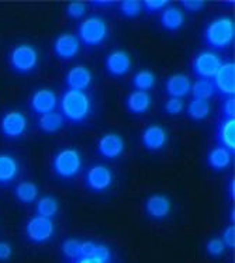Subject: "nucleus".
<instances>
[{
    "mask_svg": "<svg viewBox=\"0 0 235 263\" xmlns=\"http://www.w3.org/2000/svg\"><path fill=\"white\" fill-rule=\"evenodd\" d=\"M93 103L86 91L66 90L62 93L59 100V113L65 121L70 124H83L91 117Z\"/></svg>",
    "mask_w": 235,
    "mask_h": 263,
    "instance_id": "f257e3e1",
    "label": "nucleus"
},
{
    "mask_svg": "<svg viewBox=\"0 0 235 263\" xmlns=\"http://www.w3.org/2000/svg\"><path fill=\"white\" fill-rule=\"evenodd\" d=\"M235 24L231 17H215L206 26L203 32L204 44L210 51H224L234 43Z\"/></svg>",
    "mask_w": 235,
    "mask_h": 263,
    "instance_id": "f03ea898",
    "label": "nucleus"
},
{
    "mask_svg": "<svg viewBox=\"0 0 235 263\" xmlns=\"http://www.w3.org/2000/svg\"><path fill=\"white\" fill-rule=\"evenodd\" d=\"M83 166V159L79 149L62 148L55 152L51 159V169L55 176L62 180H70L80 173Z\"/></svg>",
    "mask_w": 235,
    "mask_h": 263,
    "instance_id": "7ed1b4c3",
    "label": "nucleus"
},
{
    "mask_svg": "<svg viewBox=\"0 0 235 263\" xmlns=\"http://www.w3.org/2000/svg\"><path fill=\"white\" fill-rule=\"evenodd\" d=\"M109 27L104 18L99 16L87 17L78 27V40L87 48L99 47L107 40Z\"/></svg>",
    "mask_w": 235,
    "mask_h": 263,
    "instance_id": "20e7f679",
    "label": "nucleus"
},
{
    "mask_svg": "<svg viewBox=\"0 0 235 263\" xmlns=\"http://www.w3.org/2000/svg\"><path fill=\"white\" fill-rule=\"evenodd\" d=\"M10 69L19 75H28L37 69L38 51L30 44H19L7 57Z\"/></svg>",
    "mask_w": 235,
    "mask_h": 263,
    "instance_id": "39448f33",
    "label": "nucleus"
},
{
    "mask_svg": "<svg viewBox=\"0 0 235 263\" xmlns=\"http://www.w3.org/2000/svg\"><path fill=\"white\" fill-rule=\"evenodd\" d=\"M24 234L28 242L34 245H43L51 241L55 235V224L51 218L34 215L26 222Z\"/></svg>",
    "mask_w": 235,
    "mask_h": 263,
    "instance_id": "423d86ee",
    "label": "nucleus"
},
{
    "mask_svg": "<svg viewBox=\"0 0 235 263\" xmlns=\"http://www.w3.org/2000/svg\"><path fill=\"white\" fill-rule=\"evenodd\" d=\"M28 127L27 117L19 110L6 111L0 117V134L6 140H19L24 137Z\"/></svg>",
    "mask_w": 235,
    "mask_h": 263,
    "instance_id": "0eeeda50",
    "label": "nucleus"
},
{
    "mask_svg": "<svg viewBox=\"0 0 235 263\" xmlns=\"http://www.w3.org/2000/svg\"><path fill=\"white\" fill-rule=\"evenodd\" d=\"M223 64V61L220 58L219 54H215L214 51H202L198 52L192 62V70L198 79H209L213 81L215 73L219 72L220 66Z\"/></svg>",
    "mask_w": 235,
    "mask_h": 263,
    "instance_id": "6e6552de",
    "label": "nucleus"
},
{
    "mask_svg": "<svg viewBox=\"0 0 235 263\" xmlns=\"http://www.w3.org/2000/svg\"><path fill=\"white\" fill-rule=\"evenodd\" d=\"M113 172L104 165H92L85 173V187L93 193H103L110 189Z\"/></svg>",
    "mask_w": 235,
    "mask_h": 263,
    "instance_id": "1a4fd4ad",
    "label": "nucleus"
},
{
    "mask_svg": "<svg viewBox=\"0 0 235 263\" xmlns=\"http://www.w3.org/2000/svg\"><path fill=\"white\" fill-rule=\"evenodd\" d=\"M215 91L220 96L234 97L235 95V64L231 61L223 62L220 66L219 72L215 73L213 79Z\"/></svg>",
    "mask_w": 235,
    "mask_h": 263,
    "instance_id": "9d476101",
    "label": "nucleus"
},
{
    "mask_svg": "<svg viewBox=\"0 0 235 263\" xmlns=\"http://www.w3.org/2000/svg\"><path fill=\"white\" fill-rule=\"evenodd\" d=\"M30 108L34 114L43 116V114L55 111V107L58 106V97L55 95V91L51 89H38L30 97Z\"/></svg>",
    "mask_w": 235,
    "mask_h": 263,
    "instance_id": "9b49d317",
    "label": "nucleus"
},
{
    "mask_svg": "<svg viewBox=\"0 0 235 263\" xmlns=\"http://www.w3.org/2000/svg\"><path fill=\"white\" fill-rule=\"evenodd\" d=\"M80 43L76 35L70 32L59 34L58 37L53 40L52 51L55 57L61 61H70L76 55L79 54Z\"/></svg>",
    "mask_w": 235,
    "mask_h": 263,
    "instance_id": "f8f14e48",
    "label": "nucleus"
},
{
    "mask_svg": "<svg viewBox=\"0 0 235 263\" xmlns=\"http://www.w3.org/2000/svg\"><path fill=\"white\" fill-rule=\"evenodd\" d=\"M125 144L121 135L116 133H107L97 141V154L103 159H117L124 154Z\"/></svg>",
    "mask_w": 235,
    "mask_h": 263,
    "instance_id": "ddd939ff",
    "label": "nucleus"
},
{
    "mask_svg": "<svg viewBox=\"0 0 235 263\" xmlns=\"http://www.w3.org/2000/svg\"><path fill=\"white\" fill-rule=\"evenodd\" d=\"M104 68L107 75L113 78H123L131 69V57L124 49H116L106 57Z\"/></svg>",
    "mask_w": 235,
    "mask_h": 263,
    "instance_id": "4468645a",
    "label": "nucleus"
},
{
    "mask_svg": "<svg viewBox=\"0 0 235 263\" xmlns=\"http://www.w3.org/2000/svg\"><path fill=\"white\" fill-rule=\"evenodd\" d=\"M93 75L89 68H86L83 65H76L74 68H70L66 75H65V85L66 89L78 91H86L92 85Z\"/></svg>",
    "mask_w": 235,
    "mask_h": 263,
    "instance_id": "2eb2a0df",
    "label": "nucleus"
},
{
    "mask_svg": "<svg viewBox=\"0 0 235 263\" xmlns=\"http://www.w3.org/2000/svg\"><path fill=\"white\" fill-rule=\"evenodd\" d=\"M145 214L152 220H165L172 211L171 199L165 194H152L145 200Z\"/></svg>",
    "mask_w": 235,
    "mask_h": 263,
    "instance_id": "dca6fc26",
    "label": "nucleus"
},
{
    "mask_svg": "<svg viewBox=\"0 0 235 263\" xmlns=\"http://www.w3.org/2000/svg\"><path fill=\"white\" fill-rule=\"evenodd\" d=\"M215 141H217V146L230 151L234 155L235 118H220L215 125Z\"/></svg>",
    "mask_w": 235,
    "mask_h": 263,
    "instance_id": "f3484780",
    "label": "nucleus"
},
{
    "mask_svg": "<svg viewBox=\"0 0 235 263\" xmlns=\"http://www.w3.org/2000/svg\"><path fill=\"white\" fill-rule=\"evenodd\" d=\"M168 142V134L164 127L160 125H148L147 128L141 133V144L145 149L150 152L160 151Z\"/></svg>",
    "mask_w": 235,
    "mask_h": 263,
    "instance_id": "a211bd4d",
    "label": "nucleus"
},
{
    "mask_svg": "<svg viewBox=\"0 0 235 263\" xmlns=\"http://www.w3.org/2000/svg\"><path fill=\"white\" fill-rule=\"evenodd\" d=\"M20 175V163L16 156L7 152H0V187L9 186Z\"/></svg>",
    "mask_w": 235,
    "mask_h": 263,
    "instance_id": "6ab92c4d",
    "label": "nucleus"
},
{
    "mask_svg": "<svg viewBox=\"0 0 235 263\" xmlns=\"http://www.w3.org/2000/svg\"><path fill=\"white\" fill-rule=\"evenodd\" d=\"M192 89V83L190 79L183 73H175L168 78L165 83V91L169 97H175V99H183L190 93Z\"/></svg>",
    "mask_w": 235,
    "mask_h": 263,
    "instance_id": "aec40b11",
    "label": "nucleus"
},
{
    "mask_svg": "<svg viewBox=\"0 0 235 263\" xmlns=\"http://www.w3.org/2000/svg\"><path fill=\"white\" fill-rule=\"evenodd\" d=\"M151 104H152V97L148 91L134 90L125 99V107L129 110V113L134 116L147 113L150 110Z\"/></svg>",
    "mask_w": 235,
    "mask_h": 263,
    "instance_id": "412c9836",
    "label": "nucleus"
},
{
    "mask_svg": "<svg viewBox=\"0 0 235 263\" xmlns=\"http://www.w3.org/2000/svg\"><path fill=\"white\" fill-rule=\"evenodd\" d=\"M159 22L162 28L166 30V31H177L185 24V14H183V11L179 7L169 6V7L164 9V11L160 13Z\"/></svg>",
    "mask_w": 235,
    "mask_h": 263,
    "instance_id": "4be33fe9",
    "label": "nucleus"
},
{
    "mask_svg": "<svg viewBox=\"0 0 235 263\" xmlns=\"http://www.w3.org/2000/svg\"><path fill=\"white\" fill-rule=\"evenodd\" d=\"M231 161H232V154L221 146L213 148L207 155V165L214 172L225 171L231 165Z\"/></svg>",
    "mask_w": 235,
    "mask_h": 263,
    "instance_id": "5701e85b",
    "label": "nucleus"
},
{
    "mask_svg": "<svg viewBox=\"0 0 235 263\" xmlns=\"http://www.w3.org/2000/svg\"><path fill=\"white\" fill-rule=\"evenodd\" d=\"M65 120L62 114L59 111H51V113L43 114L40 116L37 121V125L40 131H43L45 134H55L64 128Z\"/></svg>",
    "mask_w": 235,
    "mask_h": 263,
    "instance_id": "b1692460",
    "label": "nucleus"
},
{
    "mask_svg": "<svg viewBox=\"0 0 235 263\" xmlns=\"http://www.w3.org/2000/svg\"><path fill=\"white\" fill-rule=\"evenodd\" d=\"M38 186L32 182H20L14 187L16 200L22 204H31L38 197Z\"/></svg>",
    "mask_w": 235,
    "mask_h": 263,
    "instance_id": "393cba45",
    "label": "nucleus"
},
{
    "mask_svg": "<svg viewBox=\"0 0 235 263\" xmlns=\"http://www.w3.org/2000/svg\"><path fill=\"white\" fill-rule=\"evenodd\" d=\"M211 107L207 100L192 99L187 104V117L193 121H204L210 116Z\"/></svg>",
    "mask_w": 235,
    "mask_h": 263,
    "instance_id": "a878e982",
    "label": "nucleus"
},
{
    "mask_svg": "<svg viewBox=\"0 0 235 263\" xmlns=\"http://www.w3.org/2000/svg\"><path fill=\"white\" fill-rule=\"evenodd\" d=\"M59 203L53 196H44L38 200L35 204V215L51 218L52 220L55 215L58 214Z\"/></svg>",
    "mask_w": 235,
    "mask_h": 263,
    "instance_id": "bb28decb",
    "label": "nucleus"
},
{
    "mask_svg": "<svg viewBox=\"0 0 235 263\" xmlns=\"http://www.w3.org/2000/svg\"><path fill=\"white\" fill-rule=\"evenodd\" d=\"M192 96L193 99H198V100H207L209 102L210 99L217 93L215 91V87H214L213 81H209V79H197L196 83L192 85Z\"/></svg>",
    "mask_w": 235,
    "mask_h": 263,
    "instance_id": "cd10ccee",
    "label": "nucleus"
},
{
    "mask_svg": "<svg viewBox=\"0 0 235 263\" xmlns=\"http://www.w3.org/2000/svg\"><path fill=\"white\" fill-rule=\"evenodd\" d=\"M61 252L64 255L68 262L82 258L83 252V241H79L76 238H66L61 243Z\"/></svg>",
    "mask_w": 235,
    "mask_h": 263,
    "instance_id": "c85d7f7f",
    "label": "nucleus"
},
{
    "mask_svg": "<svg viewBox=\"0 0 235 263\" xmlns=\"http://www.w3.org/2000/svg\"><path fill=\"white\" fill-rule=\"evenodd\" d=\"M155 75L151 70H139L133 78V86L135 90L148 91L155 86Z\"/></svg>",
    "mask_w": 235,
    "mask_h": 263,
    "instance_id": "c756f323",
    "label": "nucleus"
},
{
    "mask_svg": "<svg viewBox=\"0 0 235 263\" xmlns=\"http://www.w3.org/2000/svg\"><path fill=\"white\" fill-rule=\"evenodd\" d=\"M120 13L127 18H137L142 11V6L139 0H123L118 5Z\"/></svg>",
    "mask_w": 235,
    "mask_h": 263,
    "instance_id": "7c9ffc66",
    "label": "nucleus"
},
{
    "mask_svg": "<svg viewBox=\"0 0 235 263\" xmlns=\"http://www.w3.org/2000/svg\"><path fill=\"white\" fill-rule=\"evenodd\" d=\"M225 245L221 241V238H211L206 243V252L211 258H220L221 255H224Z\"/></svg>",
    "mask_w": 235,
    "mask_h": 263,
    "instance_id": "2f4dec72",
    "label": "nucleus"
},
{
    "mask_svg": "<svg viewBox=\"0 0 235 263\" xmlns=\"http://www.w3.org/2000/svg\"><path fill=\"white\" fill-rule=\"evenodd\" d=\"M91 258L96 259V260H100V262L104 263H112L113 260V253L112 249L104 245V243H96L95 245V249L92 252Z\"/></svg>",
    "mask_w": 235,
    "mask_h": 263,
    "instance_id": "473e14b6",
    "label": "nucleus"
},
{
    "mask_svg": "<svg viewBox=\"0 0 235 263\" xmlns=\"http://www.w3.org/2000/svg\"><path fill=\"white\" fill-rule=\"evenodd\" d=\"M66 16L69 17V18H75V20H79L82 17L85 16L86 13V3L85 2H79V0H76V2H70L66 6Z\"/></svg>",
    "mask_w": 235,
    "mask_h": 263,
    "instance_id": "72a5a7b5",
    "label": "nucleus"
},
{
    "mask_svg": "<svg viewBox=\"0 0 235 263\" xmlns=\"http://www.w3.org/2000/svg\"><path fill=\"white\" fill-rule=\"evenodd\" d=\"M169 5L168 0H144L141 2V6H142V10L148 14H152V13H156V11H160L166 9Z\"/></svg>",
    "mask_w": 235,
    "mask_h": 263,
    "instance_id": "f704fd0d",
    "label": "nucleus"
},
{
    "mask_svg": "<svg viewBox=\"0 0 235 263\" xmlns=\"http://www.w3.org/2000/svg\"><path fill=\"white\" fill-rule=\"evenodd\" d=\"M183 107H185V103H183L182 99H175V97H169L166 100L165 106H164V110H165L166 114L169 116H177L183 111Z\"/></svg>",
    "mask_w": 235,
    "mask_h": 263,
    "instance_id": "c9c22d12",
    "label": "nucleus"
},
{
    "mask_svg": "<svg viewBox=\"0 0 235 263\" xmlns=\"http://www.w3.org/2000/svg\"><path fill=\"white\" fill-rule=\"evenodd\" d=\"M221 118H235V99L234 97H224L221 103Z\"/></svg>",
    "mask_w": 235,
    "mask_h": 263,
    "instance_id": "e433bc0d",
    "label": "nucleus"
},
{
    "mask_svg": "<svg viewBox=\"0 0 235 263\" xmlns=\"http://www.w3.org/2000/svg\"><path fill=\"white\" fill-rule=\"evenodd\" d=\"M221 241L225 245V248H228V249H234L235 248V227L234 224H231L225 228L224 231H223V235H221Z\"/></svg>",
    "mask_w": 235,
    "mask_h": 263,
    "instance_id": "4c0bfd02",
    "label": "nucleus"
},
{
    "mask_svg": "<svg viewBox=\"0 0 235 263\" xmlns=\"http://www.w3.org/2000/svg\"><path fill=\"white\" fill-rule=\"evenodd\" d=\"M180 5L183 6L185 10L194 13V11L203 10L204 6H206V2H203V0H182Z\"/></svg>",
    "mask_w": 235,
    "mask_h": 263,
    "instance_id": "58836bf2",
    "label": "nucleus"
},
{
    "mask_svg": "<svg viewBox=\"0 0 235 263\" xmlns=\"http://www.w3.org/2000/svg\"><path fill=\"white\" fill-rule=\"evenodd\" d=\"M13 255V248L9 242L0 241V262H7Z\"/></svg>",
    "mask_w": 235,
    "mask_h": 263,
    "instance_id": "ea45409f",
    "label": "nucleus"
},
{
    "mask_svg": "<svg viewBox=\"0 0 235 263\" xmlns=\"http://www.w3.org/2000/svg\"><path fill=\"white\" fill-rule=\"evenodd\" d=\"M89 5L97 7V9H103V7H112L114 2H112V0H92V2H89Z\"/></svg>",
    "mask_w": 235,
    "mask_h": 263,
    "instance_id": "a19ab883",
    "label": "nucleus"
},
{
    "mask_svg": "<svg viewBox=\"0 0 235 263\" xmlns=\"http://www.w3.org/2000/svg\"><path fill=\"white\" fill-rule=\"evenodd\" d=\"M228 199L230 201H234L235 200V179L231 177L230 182H228Z\"/></svg>",
    "mask_w": 235,
    "mask_h": 263,
    "instance_id": "79ce46f5",
    "label": "nucleus"
},
{
    "mask_svg": "<svg viewBox=\"0 0 235 263\" xmlns=\"http://www.w3.org/2000/svg\"><path fill=\"white\" fill-rule=\"evenodd\" d=\"M68 263H104V262H100V260H96V259L93 258H79V259H75V260H70Z\"/></svg>",
    "mask_w": 235,
    "mask_h": 263,
    "instance_id": "37998d69",
    "label": "nucleus"
},
{
    "mask_svg": "<svg viewBox=\"0 0 235 263\" xmlns=\"http://www.w3.org/2000/svg\"><path fill=\"white\" fill-rule=\"evenodd\" d=\"M230 221L234 224V221H235V209L232 207V209L230 210Z\"/></svg>",
    "mask_w": 235,
    "mask_h": 263,
    "instance_id": "c03bdc74",
    "label": "nucleus"
}]
</instances>
